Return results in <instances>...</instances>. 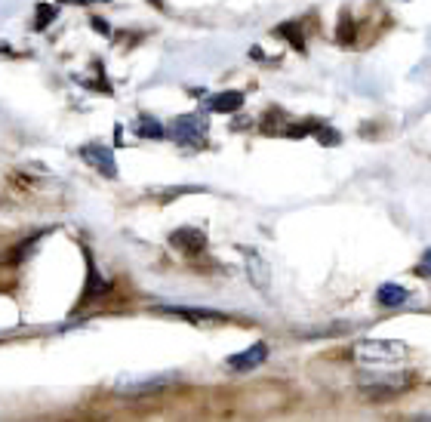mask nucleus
Listing matches in <instances>:
<instances>
[{
	"instance_id": "f257e3e1",
	"label": "nucleus",
	"mask_w": 431,
	"mask_h": 422,
	"mask_svg": "<svg viewBox=\"0 0 431 422\" xmlns=\"http://www.w3.org/2000/svg\"><path fill=\"white\" fill-rule=\"evenodd\" d=\"M410 354V345L401 339H363L354 345V361L363 367H385L397 364Z\"/></svg>"
},
{
	"instance_id": "f03ea898",
	"label": "nucleus",
	"mask_w": 431,
	"mask_h": 422,
	"mask_svg": "<svg viewBox=\"0 0 431 422\" xmlns=\"http://www.w3.org/2000/svg\"><path fill=\"white\" fill-rule=\"evenodd\" d=\"M166 136L176 139L179 145H188V148H200L207 145V117L204 114H182L176 117L166 130Z\"/></svg>"
},
{
	"instance_id": "7ed1b4c3",
	"label": "nucleus",
	"mask_w": 431,
	"mask_h": 422,
	"mask_svg": "<svg viewBox=\"0 0 431 422\" xmlns=\"http://www.w3.org/2000/svg\"><path fill=\"white\" fill-rule=\"evenodd\" d=\"M176 373H157V376H139V379H121L117 392L121 394H157L164 392L166 385L176 382Z\"/></svg>"
},
{
	"instance_id": "20e7f679",
	"label": "nucleus",
	"mask_w": 431,
	"mask_h": 422,
	"mask_svg": "<svg viewBox=\"0 0 431 422\" xmlns=\"http://www.w3.org/2000/svg\"><path fill=\"white\" fill-rule=\"evenodd\" d=\"M80 157L87 160L92 170H99L102 176H108V179H114V176H117V164H114V155H111V148H108V145H83Z\"/></svg>"
},
{
	"instance_id": "39448f33",
	"label": "nucleus",
	"mask_w": 431,
	"mask_h": 422,
	"mask_svg": "<svg viewBox=\"0 0 431 422\" xmlns=\"http://www.w3.org/2000/svg\"><path fill=\"white\" fill-rule=\"evenodd\" d=\"M265 358H268V345H265V342H253L247 351L231 354V358H228V367L238 370V373H243V370H256V367H262V364H265Z\"/></svg>"
},
{
	"instance_id": "423d86ee",
	"label": "nucleus",
	"mask_w": 431,
	"mask_h": 422,
	"mask_svg": "<svg viewBox=\"0 0 431 422\" xmlns=\"http://www.w3.org/2000/svg\"><path fill=\"white\" fill-rule=\"evenodd\" d=\"M170 243H173L176 250H182V253H200V250L207 247V234L188 225V229H176L170 234Z\"/></svg>"
},
{
	"instance_id": "0eeeda50",
	"label": "nucleus",
	"mask_w": 431,
	"mask_h": 422,
	"mask_svg": "<svg viewBox=\"0 0 431 422\" xmlns=\"http://www.w3.org/2000/svg\"><path fill=\"white\" fill-rule=\"evenodd\" d=\"M247 275H250V281H253V287L256 290H262L265 293L268 290V275H272V268L265 265V259L259 256V253H247Z\"/></svg>"
},
{
	"instance_id": "6e6552de",
	"label": "nucleus",
	"mask_w": 431,
	"mask_h": 422,
	"mask_svg": "<svg viewBox=\"0 0 431 422\" xmlns=\"http://www.w3.org/2000/svg\"><path fill=\"white\" fill-rule=\"evenodd\" d=\"M407 299H410V290L407 287H401V284H382L379 287V293H376V302L379 306H385V308L403 306Z\"/></svg>"
},
{
	"instance_id": "1a4fd4ad",
	"label": "nucleus",
	"mask_w": 431,
	"mask_h": 422,
	"mask_svg": "<svg viewBox=\"0 0 431 422\" xmlns=\"http://www.w3.org/2000/svg\"><path fill=\"white\" fill-rule=\"evenodd\" d=\"M157 311H166V315H185L188 320H225V315L219 311H207V308H182V306H157Z\"/></svg>"
},
{
	"instance_id": "9d476101",
	"label": "nucleus",
	"mask_w": 431,
	"mask_h": 422,
	"mask_svg": "<svg viewBox=\"0 0 431 422\" xmlns=\"http://www.w3.org/2000/svg\"><path fill=\"white\" fill-rule=\"evenodd\" d=\"M243 105V96L241 92H234V90H228V92H219V96L210 99V108L213 111H222V114H231V111H238V108Z\"/></svg>"
},
{
	"instance_id": "9b49d317",
	"label": "nucleus",
	"mask_w": 431,
	"mask_h": 422,
	"mask_svg": "<svg viewBox=\"0 0 431 422\" xmlns=\"http://www.w3.org/2000/svg\"><path fill=\"white\" fill-rule=\"evenodd\" d=\"M136 133H139V136H148V139H164L166 136V130L154 121V117H142L139 126H136Z\"/></svg>"
},
{
	"instance_id": "f8f14e48",
	"label": "nucleus",
	"mask_w": 431,
	"mask_h": 422,
	"mask_svg": "<svg viewBox=\"0 0 431 422\" xmlns=\"http://www.w3.org/2000/svg\"><path fill=\"white\" fill-rule=\"evenodd\" d=\"M56 13H59V6H49V4H40L37 6V19H35V28L37 31H44L49 22L56 19Z\"/></svg>"
},
{
	"instance_id": "ddd939ff",
	"label": "nucleus",
	"mask_w": 431,
	"mask_h": 422,
	"mask_svg": "<svg viewBox=\"0 0 431 422\" xmlns=\"http://www.w3.org/2000/svg\"><path fill=\"white\" fill-rule=\"evenodd\" d=\"M416 272L425 275V277H431V250H425V256H422V263H419Z\"/></svg>"
}]
</instances>
